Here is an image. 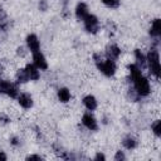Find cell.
I'll return each instance as SVG.
<instances>
[{"mask_svg": "<svg viewBox=\"0 0 161 161\" xmlns=\"http://www.w3.org/2000/svg\"><path fill=\"white\" fill-rule=\"evenodd\" d=\"M130 78L133 84V91L138 94V97H147L151 93V86L148 79L142 74V70L136 64L128 65Z\"/></svg>", "mask_w": 161, "mask_h": 161, "instance_id": "obj_1", "label": "cell"}, {"mask_svg": "<svg viewBox=\"0 0 161 161\" xmlns=\"http://www.w3.org/2000/svg\"><path fill=\"white\" fill-rule=\"evenodd\" d=\"M93 59H94V64H96L97 69L104 77L111 78V77H113L116 74L117 64H116V60L114 59H111L107 55L106 57H102L101 54H94L93 55Z\"/></svg>", "mask_w": 161, "mask_h": 161, "instance_id": "obj_2", "label": "cell"}, {"mask_svg": "<svg viewBox=\"0 0 161 161\" xmlns=\"http://www.w3.org/2000/svg\"><path fill=\"white\" fill-rule=\"evenodd\" d=\"M146 67L148 68V72L151 75H153L156 79L160 78V72H161V67H160V53L157 50V48H151L150 52L146 55Z\"/></svg>", "mask_w": 161, "mask_h": 161, "instance_id": "obj_3", "label": "cell"}, {"mask_svg": "<svg viewBox=\"0 0 161 161\" xmlns=\"http://www.w3.org/2000/svg\"><path fill=\"white\" fill-rule=\"evenodd\" d=\"M19 87L18 83L0 79V94H5L10 98H16L19 94Z\"/></svg>", "mask_w": 161, "mask_h": 161, "instance_id": "obj_4", "label": "cell"}, {"mask_svg": "<svg viewBox=\"0 0 161 161\" xmlns=\"http://www.w3.org/2000/svg\"><path fill=\"white\" fill-rule=\"evenodd\" d=\"M83 25H84V29L87 33L89 34H97L98 30H99V20L96 15L93 14H88L83 20Z\"/></svg>", "mask_w": 161, "mask_h": 161, "instance_id": "obj_5", "label": "cell"}, {"mask_svg": "<svg viewBox=\"0 0 161 161\" xmlns=\"http://www.w3.org/2000/svg\"><path fill=\"white\" fill-rule=\"evenodd\" d=\"M82 125L87 130H89V131H97L98 130V122H97L96 117L89 111L83 113V116H82Z\"/></svg>", "mask_w": 161, "mask_h": 161, "instance_id": "obj_6", "label": "cell"}, {"mask_svg": "<svg viewBox=\"0 0 161 161\" xmlns=\"http://www.w3.org/2000/svg\"><path fill=\"white\" fill-rule=\"evenodd\" d=\"M33 54V64L39 69V70H47L48 69V62H47V58L45 55L38 50V52H34L31 53Z\"/></svg>", "mask_w": 161, "mask_h": 161, "instance_id": "obj_7", "label": "cell"}, {"mask_svg": "<svg viewBox=\"0 0 161 161\" xmlns=\"http://www.w3.org/2000/svg\"><path fill=\"white\" fill-rule=\"evenodd\" d=\"M150 36L155 40V43L157 44L158 43V39L161 36V20L158 18L153 19L152 23H151V26H150Z\"/></svg>", "mask_w": 161, "mask_h": 161, "instance_id": "obj_8", "label": "cell"}, {"mask_svg": "<svg viewBox=\"0 0 161 161\" xmlns=\"http://www.w3.org/2000/svg\"><path fill=\"white\" fill-rule=\"evenodd\" d=\"M25 42H26V48L30 50V53L40 50V42H39V38L36 34H33V33L28 34Z\"/></svg>", "mask_w": 161, "mask_h": 161, "instance_id": "obj_9", "label": "cell"}, {"mask_svg": "<svg viewBox=\"0 0 161 161\" xmlns=\"http://www.w3.org/2000/svg\"><path fill=\"white\" fill-rule=\"evenodd\" d=\"M16 99H18L19 106H20V107H23L24 109H30V108L34 106L33 97H31L29 93H25V92L19 93V94H18V97H16Z\"/></svg>", "mask_w": 161, "mask_h": 161, "instance_id": "obj_10", "label": "cell"}, {"mask_svg": "<svg viewBox=\"0 0 161 161\" xmlns=\"http://www.w3.org/2000/svg\"><path fill=\"white\" fill-rule=\"evenodd\" d=\"M82 103H83V106L86 107V109L89 111V112L94 111V109L98 107V101H97V98H96L93 94H87V96H84L83 99H82Z\"/></svg>", "mask_w": 161, "mask_h": 161, "instance_id": "obj_11", "label": "cell"}, {"mask_svg": "<svg viewBox=\"0 0 161 161\" xmlns=\"http://www.w3.org/2000/svg\"><path fill=\"white\" fill-rule=\"evenodd\" d=\"M74 13H75V16H77V19L78 20H83L88 14H89V9H88V5L86 4V3H83V1H80V3H78L77 4V6H75V9H74Z\"/></svg>", "mask_w": 161, "mask_h": 161, "instance_id": "obj_12", "label": "cell"}, {"mask_svg": "<svg viewBox=\"0 0 161 161\" xmlns=\"http://www.w3.org/2000/svg\"><path fill=\"white\" fill-rule=\"evenodd\" d=\"M25 70H26V74H28V77H29V79L30 80H38L39 78H40V70L31 63H28L25 67Z\"/></svg>", "mask_w": 161, "mask_h": 161, "instance_id": "obj_13", "label": "cell"}, {"mask_svg": "<svg viewBox=\"0 0 161 161\" xmlns=\"http://www.w3.org/2000/svg\"><path fill=\"white\" fill-rule=\"evenodd\" d=\"M121 53H122V50H121V48L117 44H109L106 48V55L108 58H111V59H114V60L118 59V57L121 55Z\"/></svg>", "mask_w": 161, "mask_h": 161, "instance_id": "obj_14", "label": "cell"}, {"mask_svg": "<svg viewBox=\"0 0 161 161\" xmlns=\"http://www.w3.org/2000/svg\"><path fill=\"white\" fill-rule=\"evenodd\" d=\"M133 54H135V59H136V65L142 70V69H145L146 68V55L140 50V49H135V52H133Z\"/></svg>", "mask_w": 161, "mask_h": 161, "instance_id": "obj_15", "label": "cell"}, {"mask_svg": "<svg viewBox=\"0 0 161 161\" xmlns=\"http://www.w3.org/2000/svg\"><path fill=\"white\" fill-rule=\"evenodd\" d=\"M57 97H58V99H59L62 103H68V102L70 101V98H72V94H70V91H69L68 88L62 87V88L58 89Z\"/></svg>", "mask_w": 161, "mask_h": 161, "instance_id": "obj_16", "label": "cell"}, {"mask_svg": "<svg viewBox=\"0 0 161 161\" xmlns=\"http://www.w3.org/2000/svg\"><path fill=\"white\" fill-rule=\"evenodd\" d=\"M122 146L126 148V150H135L136 147H137V140L133 137V136H131V135H128V136H126V137H123V140H122Z\"/></svg>", "mask_w": 161, "mask_h": 161, "instance_id": "obj_17", "label": "cell"}, {"mask_svg": "<svg viewBox=\"0 0 161 161\" xmlns=\"http://www.w3.org/2000/svg\"><path fill=\"white\" fill-rule=\"evenodd\" d=\"M15 79H16V83H18V84H24V83H26V82L30 80L29 77H28V74H26L25 68L18 69V72H16V74H15Z\"/></svg>", "mask_w": 161, "mask_h": 161, "instance_id": "obj_18", "label": "cell"}, {"mask_svg": "<svg viewBox=\"0 0 161 161\" xmlns=\"http://www.w3.org/2000/svg\"><path fill=\"white\" fill-rule=\"evenodd\" d=\"M151 131L157 138L161 136V122H160V119H156L151 123Z\"/></svg>", "mask_w": 161, "mask_h": 161, "instance_id": "obj_19", "label": "cell"}, {"mask_svg": "<svg viewBox=\"0 0 161 161\" xmlns=\"http://www.w3.org/2000/svg\"><path fill=\"white\" fill-rule=\"evenodd\" d=\"M8 28V20H6V14L4 8L0 5V30H5Z\"/></svg>", "mask_w": 161, "mask_h": 161, "instance_id": "obj_20", "label": "cell"}, {"mask_svg": "<svg viewBox=\"0 0 161 161\" xmlns=\"http://www.w3.org/2000/svg\"><path fill=\"white\" fill-rule=\"evenodd\" d=\"M102 4L109 9H117L119 5H121V1L119 0H101Z\"/></svg>", "mask_w": 161, "mask_h": 161, "instance_id": "obj_21", "label": "cell"}, {"mask_svg": "<svg viewBox=\"0 0 161 161\" xmlns=\"http://www.w3.org/2000/svg\"><path fill=\"white\" fill-rule=\"evenodd\" d=\"M10 122H11V118H10L8 114L0 113V123H1V125H8V123H10Z\"/></svg>", "mask_w": 161, "mask_h": 161, "instance_id": "obj_22", "label": "cell"}, {"mask_svg": "<svg viewBox=\"0 0 161 161\" xmlns=\"http://www.w3.org/2000/svg\"><path fill=\"white\" fill-rule=\"evenodd\" d=\"M116 161H123V160H126V155H125V152L123 151H116V155H114V157H113Z\"/></svg>", "mask_w": 161, "mask_h": 161, "instance_id": "obj_23", "label": "cell"}, {"mask_svg": "<svg viewBox=\"0 0 161 161\" xmlns=\"http://www.w3.org/2000/svg\"><path fill=\"white\" fill-rule=\"evenodd\" d=\"M38 8H39L40 11H47V9H48V1L47 0H39Z\"/></svg>", "mask_w": 161, "mask_h": 161, "instance_id": "obj_24", "label": "cell"}, {"mask_svg": "<svg viewBox=\"0 0 161 161\" xmlns=\"http://www.w3.org/2000/svg\"><path fill=\"white\" fill-rule=\"evenodd\" d=\"M10 145H11L13 147H18V146H20V138L16 137V136L10 137Z\"/></svg>", "mask_w": 161, "mask_h": 161, "instance_id": "obj_25", "label": "cell"}, {"mask_svg": "<svg viewBox=\"0 0 161 161\" xmlns=\"http://www.w3.org/2000/svg\"><path fill=\"white\" fill-rule=\"evenodd\" d=\"M93 160H96V161H99V160H106V156H104L102 152H97V153H96V156L93 157Z\"/></svg>", "mask_w": 161, "mask_h": 161, "instance_id": "obj_26", "label": "cell"}, {"mask_svg": "<svg viewBox=\"0 0 161 161\" xmlns=\"http://www.w3.org/2000/svg\"><path fill=\"white\" fill-rule=\"evenodd\" d=\"M26 160H43V157L40 155H29L26 156Z\"/></svg>", "mask_w": 161, "mask_h": 161, "instance_id": "obj_27", "label": "cell"}, {"mask_svg": "<svg viewBox=\"0 0 161 161\" xmlns=\"http://www.w3.org/2000/svg\"><path fill=\"white\" fill-rule=\"evenodd\" d=\"M0 160H4V161L8 160V156L4 153V151H0Z\"/></svg>", "mask_w": 161, "mask_h": 161, "instance_id": "obj_28", "label": "cell"}, {"mask_svg": "<svg viewBox=\"0 0 161 161\" xmlns=\"http://www.w3.org/2000/svg\"><path fill=\"white\" fill-rule=\"evenodd\" d=\"M18 54H19V55H20V54L24 55V48H23V47H19V48H18Z\"/></svg>", "mask_w": 161, "mask_h": 161, "instance_id": "obj_29", "label": "cell"}]
</instances>
